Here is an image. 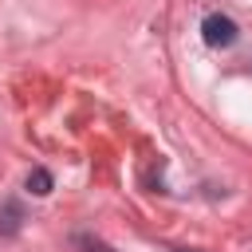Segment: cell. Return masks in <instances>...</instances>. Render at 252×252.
<instances>
[{
	"mask_svg": "<svg viewBox=\"0 0 252 252\" xmlns=\"http://www.w3.org/2000/svg\"><path fill=\"white\" fill-rule=\"evenodd\" d=\"M201 35H205L209 47H228V43H236V24L220 12H209L201 20Z\"/></svg>",
	"mask_w": 252,
	"mask_h": 252,
	"instance_id": "1",
	"label": "cell"
},
{
	"mask_svg": "<svg viewBox=\"0 0 252 252\" xmlns=\"http://www.w3.org/2000/svg\"><path fill=\"white\" fill-rule=\"evenodd\" d=\"M28 189H32L35 197H47V193H51V173H47V169H32Z\"/></svg>",
	"mask_w": 252,
	"mask_h": 252,
	"instance_id": "2",
	"label": "cell"
},
{
	"mask_svg": "<svg viewBox=\"0 0 252 252\" xmlns=\"http://www.w3.org/2000/svg\"><path fill=\"white\" fill-rule=\"evenodd\" d=\"M79 248H83V252H114L106 240H98V236H87V232L79 236Z\"/></svg>",
	"mask_w": 252,
	"mask_h": 252,
	"instance_id": "3",
	"label": "cell"
}]
</instances>
